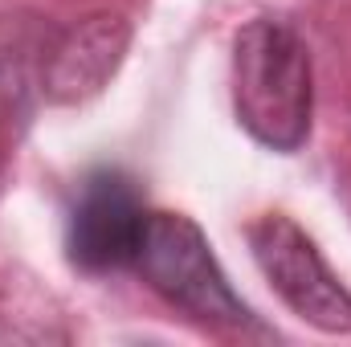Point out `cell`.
Listing matches in <instances>:
<instances>
[{
	"label": "cell",
	"instance_id": "cell-1",
	"mask_svg": "<svg viewBox=\"0 0 351 347\" xmlns=\"http://www.w3.org/2000/svg\"><path fill=\"white\" fill-rule=\"evenodd\" d=\"M233 110L269 152H298L311 139L315 70L302 33L282 16L250 21L233 41Z\"/></svg>",
	"mask_w": 351,
	"mask_h": 347
},
{
	"label": "cell",
	"instance_id": "cell-2",
	"mask_svg": "<svg viewBox=\"0 0 351 347\" xmlns=\"http://www.w3.org/2000/svg\"><path fill=\"white\" fill-rule=\"evenodd\" d=\"M135 270L180 315H188L213 331H258V335H265L262 319L233 290V282L221 270L204 229L192 217L152 213Z\"/></svg>",
	"mask_w": 351,
	"mask_h": 347
},
{
	"label": "cell",
	"instance_id": "cell-3",
	"mask_svg": "<svg viewBox=\"0 0 351 347\" xmlns=\"http://www.w3.org/2000/svg\"><path fill=\"white\" fill-rule=\"evenodd\" d=\"M245 237L265 282L302 323L327 335H351V290L335 278L319 246L286 213L258 217L245 229Z\"/></svg>",
	"mask_w": 351,
	"mask_h": 347
},
{
	"label": "cell",
	"instance_id": "cell-4",
	"mask_svg": "<svg viewBox=\"0 0 351 347\" xmlns=\"http://www.w3.org/2000/svg\"><path fill=\"white\" fill-rule=\"evenodd\" d=\"M152 208L139 184L119 168H94L78 184L66 221V254L82 274L135 270Z\"/></svg>",
	"mask_w": 351,
	"mask_h": 347
},
{
	"label": "cell",
	"instance_id": "cell-5",
	"mask_svg": "<svg viewBox=\"0 0 351 347\" xmlns=\"http://www.w3.org/2000/svg\"><path fill=\"white\" fill-rule=\"evenodd\" d=\"M131 45V25L119 12H94L86 21L58 29L45 53V102H86L114 78Z\"/></svg>",
	"mask_w": 351,
	"mask_h": 347
},
{
	"label": "cell",
	"instance_id": "cell-6",
	"mask_svg": "<svg viewBox=\"0 0 351 347\" xmlns=\"http://www.w3.org/2000/svg\"><path fill=\"white\" fill-rule=\"evenodd\" d=\"M58 25L25 8H0V160L12 156L45 102V53Z\"/></svg>",
	"mask_w": 351,
	"mask_h": 347
}]
</instances>
